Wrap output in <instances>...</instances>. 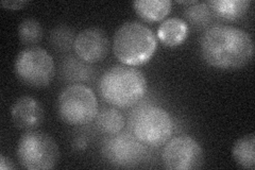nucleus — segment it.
Listing matches in <instances>:
<instances>
[{
  "label": "nucleus",
  "instance_id": "obj_7",
  "mask_svg": "<svg viewBox=\"0 0 255 170\" xmlns=\"http://www.w3.org/2000/svg\"><path fill=\"white\" fill-rule=\"evenodd\" d=\"M134 136L146 146L159 147L168 142L173 132L171 116L158 107H145L132 120Z\"/></svg>",
  "mask_w": 255,
  "mask_h": 170
},
{
  "label": "nucleus",
  "instance_id": "obj_10",
  "mask_svg": "<svg viewBox=\"0 0 255 170\" xmlns=\"http://www.w3.org/2000/svg\"><path fill=\"white\" fill-rule=\"evenodd\" d=\"M74 50L85 63H97L107 58L110 51V39L105 30L87 28L76 35Z\"/></svg>",
  "mask_w": 255,
  "mask_h": 170
},
{
  "label": "nucleus",
  "instance_id": "obj_17",
  "mask_svg": "<svg viewBox=\"0 0 255 170\" xmlns=\"http://www.w3.org/2000/svg\"><path fill=\"white\" fill-rule=\"evenodd\" d=\"M18 37L23 45L32 47L43 37L42 25L34 18L23 19L18 26Z\"/></svg>",
  "mask_w": 255,
  "mask_h": 170
},
{
  "label": "nucleus",
  "instance_id": "obj_12",
  "mask_svg": "<svg viewBox=\"0 0 255 170\" xmlns=\"http://www.w3.org/2000/svg\"><path fill=\"white\" fill-rule=\"evenodd\" d=\"M188 35L187 23L178 17L164 20L157 29V36L161 42L169 47L181 45Z\"/></svg>",
  "mask_w": 255,
  "mask_h": 170
},
{
  "label": "nucleus",
  "instance_id": "obj_20",
  "mask_svg": "<svg viewBox=\"0 0 255 170\" xmlns=\"http://www.w3.org/2000/svg\"><path fill=\"white\" fill-rule=\"evenodd\" d=\"M27 3L28 1H23V0H17V1H6V0H4L1 2V5L7 10H19Z\"/></svg>",
  "mask_w": 255,
  "mask_h": 170
},
{
  "label": "nucleus",
  "instance_id": "obj_3",
  "mask_svg": "<svg viewBox=\"0 0 255 170\" xmlns=\"http://www.w3.org/2000/svg\"><path fill=\"white\" fill-rule=\"evenodd\" d=\"M153 31L138 21H128L117 29L113 51L124 65L139 66L152 58L156 50Z\"/></svg>",
  "mask_w": 255,
  "mask_h": 170
},
{
  "label": "nucleus",
  "instance_id": "obj_15",
  "mask_svg": "<svg viewBox=\"0 0 255 170\" xmlns=\"http://www.w3.org/2000/svg\"><path fill=\"white\" fill-rule=\"evenodd\" d=\"M232 156L239 166L253 170L255 168V135L251 133L236 141Z\"/></svg>",
  "mask_w": 255,
  "mask_h": 170
},
{
  "label": "nucleus",
  "instance_id": "obj_8",
  "mask_svg": "<svg viewBox=\"0 0 255 170\" xmlns=\"http://www.w3.org/2000/svg\"><path fill=\"white\" fill-rule=\"evenodd\" d=\"M163 163L170 170H193L204 163L203 149L196 140L181 135L170 140L163 150Z\"/></svg>",
  "mask_w": 255,
  "mask_h": 170
},
{
  "label": "nucleus",
  "instance_id": "obj_11",
  "mask_svg": "<svg viewBox=\"0 0 255 170\" xmlns=\"http://www.w3.org/2000/svg\"><path fill=\"white\" fill-rule=\"evenodd\" d=\"M11 118L20 130H34L43 123L44 109L33 97L22 96L13 103Z\"/></svg>",
  "mask_w": 255,
  "mask_h": 170
},
{
  "label": "nucleus",
  "instance_id": "obj_9",
  "mask_svg": "<svg viewBox=\"0 0 255 170\" xmlns=\"http://www.w3.org/2000/svg\"><path fill=\"white\" fill-rule=\"evenodd\" d=\"M146 148L136 137L129 133L110 135L103 142L102 155L112 165L122 168L137 166L143 160Z\"/></svg>",
  "mask_w": 255,
  "mask_h": 170
},
{
  "label": "nucleus",
  "instance_id": "obj_16",
  "mask_svg": "<svg viewBox=\"0 0 255 170\" xmlns=\"http://www.w3.org/2000/svg\"><path fill=\"white\" fill-rule=\"evenodd\" d=\"M95 119L98 130L109 136L121 133L125 127L124 115L114 108L102 109Z\"/></svg>",
  "mask_w": 255,
  "mask_h": 170
},
{
  "label": "nucleus",
  "instance_id": "obj_21",
  "mask_svg": "<svg viewBox=\"0 0 255 170\" xmlns=\"http://www.w3.org/2000/svg\"><path fill=\"white\" fill-rule=\"evenodd\" d=\"M0 168L2 170H11L15 169V165L9 158H5L3 155H1L0 156Z\"/></svg>",
  "mask_w": 255,
  "mask_h": 170
},
{
  "label": "nucleus",
  "instance_id": "obj_1",
  "mask_svg": "<svg viewBox=\"0 0 255 170\" xmlns=\"http://www.w3.org/2000/svg\"><path fill=\"white\" fill-rule=\"evenodd\" d=\"M203 60L219 69H236L248 64L254 53L253 39L248 32L232 26L206 29L200 39Z\"/></svg>",
  "mask_w": 255,
  "mask_h": 170
},
{
  "label": "nucleus",
  "instance_id": "obj_2",
  "mask_svg": "<svg viewBox=\"0 0 255 170\" xmlns=\"http://www.w3.org/2000/svg\"><path fill=\"white\" fill-rule=\"evenodd\" d=\"M98 91L102 98L113 107L130 108L145 96L147 79L137 68L117 65L102 75Z\"/></svg>",
  "mask_w": 255,
  "mask_h": 170
},
{
  "label": "nucleus",
  "instance_id": "obj_18",
  "mask_svg": "<svg viewBox=\"0 0 255 170\" xmlns=\"http://www.w3.org/2000/svg\"><path fill=\"white\" fill-rule=\"evenodd\" d=\"M184 15L191 25H194L195 27H205L211 20L212 11L207 3L197 1L196 3L186 7Z\"/></svg>",
  "mask_w": 255,
  "mask_h": 170
},
{
  "label": "nucleus",
  "instance_id": "obj_13",
  "mask_svg": "<svg viewBox=\"0 0 255 170\" xmlns=\"http://www.w3.org/2000/svg\"><path fill=\"white\" fill-rule=\"evenodd\" d=\"M211 11L227 20H238L248 13L250 0H211L206 2Z\"/></svg>",
  "mask_w": 255,
  "mask_h": 170
},
{
  "label": "nucleus",
  "instance_id": "obj_6",
  "mask_svg": "<svg viewBox=\"0 0 255 170\" xmlns=\"http://www.w3.org/2000/svg\"><path fill=\"white\" fill-rule=\"evenodd\" d=\"M14 70L23 84L42 88L52 81L55 64L48 51L41 47L32 46L21 50L16 56Z\"/></svg>",
  "mask_w": 255,
  "mask_h": 170
},
{
  "label": "nucleus",
  "instance_id": "obj_19",
  "mask_svg": "<svg viewBox=\"0 0 255 170\" xmlns=\"http://www.w3.org/2000/svg\"><path fill=\"white\" fill-rule=\"evenodd\" d=\"M76 36L69 27L59 26L50 34L52 46L59 51H68L71 47L74 48Z\"/></svg>",
  "mask_w": 255,
  "mask_h": 170
},
{
  "label": "nucleus",
  "instance_id": "obj_5",
  "mask_svg": "<svg viewBox=\"0 0 255 170\" xmlns=\"http://www.w3.org/2000/svg\"><path fill=\"white\" fill-rule=\"evenodd\" d=\"M57 110L59 117L70 126L90 124L97 116L99 105L96 95L83 84H73L61 92Z\"/></svg>",
  "mask_w": 255,
  "mask_h": 170
},
{
  "label": "nucleus",
  "instance_id": "obj_4",
  "mask_svg": "<svg viewBox=\"0 0 255 170\" xmlns=\"http://www.w3.org/2000/svg\"><path fill=\"white\" fill-rule=\"evenodd\" d=\"M16 155L22 168L48 170L58 164L60 150L52 137L42 131L29 130L19 139Z\"/></svg>",
  "mask_w": 255,
  "mask_h": 170
},
{
  "label": "nucleus",
  "instance_id": "obj_14",
  "mask_svg": "<svg viewBox=\"0 0 255 170\" xmlns=\"http://www.w3.org/2000/svg\"><path fill=\"white\" fill-rule=\"evenodd\" d=\"M132 4L135 12L147 21L162 20L171 11L169 0H137Z\"/></svg>",
  "mask_w": 255,
  "mask_h": 170
}]
</instances>
